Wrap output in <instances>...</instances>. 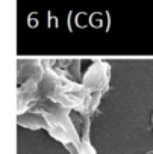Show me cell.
<instances>
[{
	"label": "cell",
	"instance_id": "1",
	"mask_svg": "<svg viewBox=\"0 0 153 154\" xmlns=\"http://www.w3.org/2000/svg\"><path fill=\"white\" fill-rule=\"evenodd\" d=\"M109 65L102 62V60H96L84 74L82 77V86L88 91V92H100L103 94L108 88H109Z\"/></svg>",
	"mask_w": 153,
	"mask_h": 154
},
{
	"label": "cell",
	"instance_id": "2",
	"mask_svg": "<svg viewBox=\"0 0 153 154\" xmlns=\"http://www.w3.org/2000/svg\"><path fill=\"white\" fill-rule=\"evenodd\" d=\"M17 124L20 127H24V128H29V130H41V128L46 130V119L41 113L40 115H35V113L18 115Z\"/></svg>",
	"mask_w": 153,
	"mask_h": 154
},
{
	"label": "cell",
	"instance_id": "3",
	"mask_svg": "<svg viewBox=\"0 0 153 154\" xmlns=\"http://www.w3.org/2000/svg\"><path fill=\"white\" fill-rule=\"evenodd\" d=\"M151 127H153V115H151Z\"/></svg>",
	"mask_w": 153,
	"mask_h": 154
},
{
	"label": "cell",
	"instance_id": "4",
	"mask_svg": "<svg viewBox=\"0 0 153 154\" xmlns=\"http://www.w3.org/2000/svg\"><path fill=\"white\" fill-rule=\"evenodd\" d=\"M147 154H153V152H147Z\"/></svg>",
	"mask_w": 153,
	"mask_h": 154
}]
</instances>
